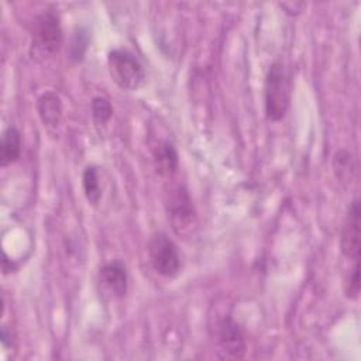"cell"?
<instances>
[{"instance_id":"obj_1","label":"cell","mask_w":361,"mask_h":361,"mask_svg":"<svg viewBox=\"0 0 361 361\" xmlns=\"http://www.w3.org/2000/svg\"><path fill=\"white\" fill-rule=\"evenodd\" d=\"M264 102L267 117L276 123L281 121L290 102V83L282 62H272L268 68L264 83Z\"/></svg>"},{"instance_id":"obj_2","label":"cell","mask_w":361,"mask_h":361,"mask_svg":"<svg viewBox=\"0 0 361 361\" xmlns=\"http://www.w3.org/2000/svg\"><path fill=\"white\" fill-rule=\"evenodd\" d=\"M166 213L176 235L182 238L192 237L197 230V216L183 185H173L166 192Z\"/></svg>"},{"instance_id":"obj_3","label":"cell","mask_w":361,"mask_h":361,"mask_svg":"<svg viewBox=\"0 0 361 361\" xmlns=\"http://www.w3.org/2000/svg\"><path fill=\"white\" fill-rule=\"evenodd\" d=\"M107 68L113 82L127 92L137 90L145 79V71L137 56L128 49H113L107 55Z\"/></svg>"},{"instance_id":"obj_4","label":"cell","mask_w":361,"mask_h":361,"mask_svg":"<svg viewBox=\"0 0 361 361\" xmlns=\"http://www.w3.org/2000/svg\"><path fill=\"white\" fill-rule=\"evenodd\" d=\"M148 255L152 268L164 278H175L182 268L176 244L162 231L152 234L148 241Z\"/></svg>"},{"instance_id":"obj_5","label":"cell","mask_w":361,"mask_h":361,"mask_svg":"<svg viewBox=\"0 0 361 361\" xmlns=\"http://www.w3.org/2000/svg\"><path fill=\"white\" fill-rule=\"evenodd\" d=\"M63 44V32L56 13L47 10L34 21L32 47L42 55L52 56L59 52Z\"/></svg>"},{"instance_id":"obj_6","label":"cell","mask_w":361,"mask_h":361,"mask_svg":"<svg viewBox=\"0 0 361 361\" xmlns=\"http://www.w3.org/2000/svg\"><path fill=\"white\" fill-rule=\"evenodd\" d=\"M217 345L224 357L243 358L245 354V337L240 324L231 317L224 316L219 320L216 327Z\"/></svg>"},{"instance_id":"obj_7","label":"cell","mask_w":361,"mask_h":361,"mask_svg":"<svg viewBox=\"0 0 361 361\" xmlns=\"http://www.w3.org/2000/svg\"><path fill=\"white\" fill-rule=\"evenodd\" d=\"M340 247L344 257L360 259V200L355 197L345 214L341 227Z\"/></svg>"},{"instance_id":"obj_8","label":"cell","mask_w":361,"mask_h":361,"mask_svg":"<svg viewBox=\"0 0 361 361\" xmlns=\"http://www.w3.org/2000/svg\"><path fill=\"white\" fill-rule=\"evenodd\" d=\"M99 283L102 290L111 299L126 296L128 288V274L124 262L120 259L106 262L99 271Z\"/></svg>"},{"instance_id":"obj_9","label":"cell","mask_w":361,"mask_h":361,"mask_svg":"<svg viewBox=\"0 0 361 361\" xmlns=\"http://www.w3.org/2000/svg\"><path fill=\"white\" fill-rule=\"evenodd\" d=\"M154 166L164 179H172L179 168V155L171 141H161L154 149Z\"/></svg>"},{"instance_id":"obj_10","label":"cell","mask_w":361,"mask_h":361,"mask_svg":"<svg viewBox=\"0 0 361 361\" xmlns=\"http://www.w3.org/2000/svg\"><path fill=\"white\" fill-rule=\"evenodd\" d=\"M62 100L56 92H44L37 99V113L41 123L48 128H55L62 120Z\"/></svg>"},{"instance_id":"obj_11","label":"cell","mask_w":361,"mask_h":361,"mask_svg":"<svg viewBox=\"0 0 361 361\" xmlns=\"http://www.w3.org/2000/svg\"><path fill=\"white\" fill-rule=\"evenodd\" d=\"M21 134L14 126H8L1 134L0 165L3 168L18 161L21 155Z\"/></svg>"},{"instance_id":"obj_12","label":"cell","mask_w":361,"mask_h":361,"mask_svg":"<svg viewBox=\"0 0 361 361\" xmlns=\"http://www.w3.org/2000/svg\"><path fill=\"white\" fill-rule=\"evenodd\" d=\"M355 159L351 152L338 149L333 157V173L341 183H351L355 175Z\"/></svg>"},{"instance_id":"obj_13","label":"cell","mask_w":361,"mask_h":361,"mask_svg":"<svg viewBox=\"0 0 361 361\" xmlns=\"http://www.w3.org/2000/svg\"><path fill=\"white\" fill-rule=\"evenodd\" d=\"M82 186L89 204L97 206L102 197V188L99 180V169L94 165H89L85 168L82 173Z\"/></svg>"},{"instance_id":"obj_14","label":"cell","mask_w":361,"mask_h":361,"mask_svg":"<svg viewBox=\"0 0 361 361\" xmlns=\"http://www.w3.org/2000/svg\"><path fill=\"white\" fill-rule=\"evenodd\" d=\"M87 44H89L87 32L83 28H79L78 31H75L68 47V58L75 63L82 62L87 49Z\"/></svg>"},{"instance_id":"obj_15","label":"cell","mask_w":361,"mask_h":361,"mask_svg":"<svg viewBox=\"0 0 361 361\" xmlns=\"http://www.w3.org/2000/svg\"><path fill=\"white\" fill-rule=\"evenodd\" d=\"M113 116V107L110 102L103 96H94L92 99V117L96 124H106Z\"/></svg>"},{"instance_id":"obj_16","label":"cell","mask_w":361,"mask_h":361,"mask_svg":"<svg viewBox=\"0 0 361 361\" xmlns=\"http://www.w3.org/2000/svg\"><path fill=\"white\" fill-rule=\"evenodd\" d=\"M344 293L347 299H357L360 295V259L354 261V268L351 269L345 283H344Z\"/></svg>"},{"instance_id":"obj_17","label":"cell","mask_w":361,"mask_h":361,"mask_svg":"<svg viewBox=\"0 0 361 361\" xmlns=\"http://www.w3.org/2000/svg\"><path fill=\"white\" fill-rule=\"evenodd\" d=\"M279 6L285 10L286 14H289V16H298V14L302 13V10H303V7H305L306 4H305V3H281Z\"/></svg>"}]
</instances>
